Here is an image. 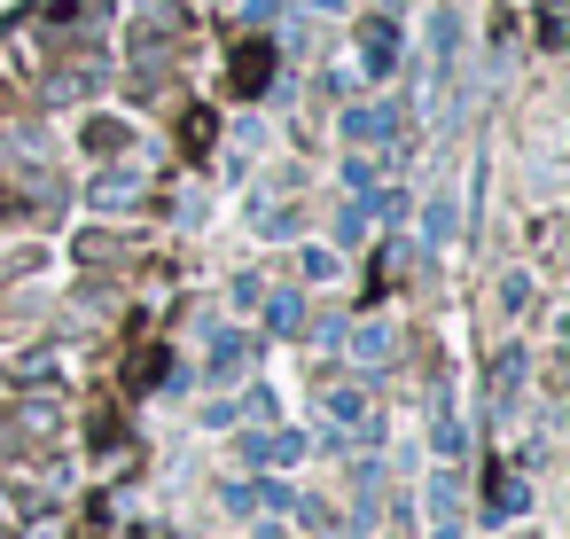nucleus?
<instances>
[{
	"mask_svg": "<svg viewBox=\"0 0 570 539\" xmlns=\"http://www.w3.org/2000/svg\"><path fill=\"white\" fill-rule=\"evenodd\" d=\"M266 79H274V48L266 40H243L235 48V95H258Z\"/></svg>",
	"mask_w": 570,
	"mask_h": 539,
	"instance_id": "nucleus-1",
	"label": "nucleus"
}]
</instances>
